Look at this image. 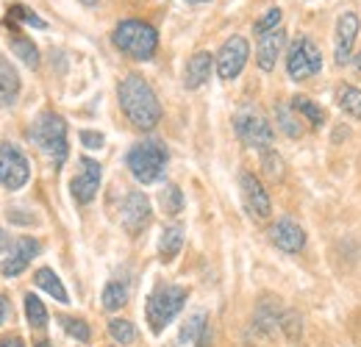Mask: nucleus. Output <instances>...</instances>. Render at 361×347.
Instances as JSON below:
<instances>
[{"instance_id":"f257e3e1","label":"nucleus","mask_w":361,"mask_h":347,"mask_svg":"<svg viewBox=\"0 0 361 347\" xmlns=\"http://www.w3.org/2000/svg\"><path fill=\"white\" fill-rule=\"evenodd\" d=\"M117 95H120V106H123V111H126V117L131 120L134 128L150 130L159 126L161 103H159L153 87L142 75H126L117 87Z\"/></svg>"},{"instance_id":"f03ea898","label":"nucleus","mask_w":361,"mask_h":347,"mask_svg":"<svg viewBox=\"0 0 361 347\" xmlns=\"http://www.w3.org/2000/svg\"><path fill=\"white\" fill-rule=\"evenodd\" d=\"M170 162V150L161 139H142L126 156V164L139 183H156Z\"/></svg>"},{"instance_id":"7ed1b4c3","label":"nucleus","mask_w":361,"mask_h":347,"mask_svg":"<svg viewBox=\"0 0 361 347\" xmlns=\"http://www.w3.org/2000/svg\"><path fill=\"white\" fill-rule=\"evenodd\" d=\"M111 42L120 53L131 56L134 61H150L156 56V47H159V34L153 25H147L142 20H123L114 28Z\"/></svg>"},{"instance_id":"20e7f679","label":"nucleus","mask_w":361,"mask_h":347,"mask_svg":"<svg viewBox=\"0 0 361 347\" xmlns=\"http://www.w3.org/2000/svg\"><path fill=\"white\" fill-rule=\"evenodd\" d=\"M28 136L34 139V145L45 153L56 167L64 164V159H67V153H70V145H67V123H64V117H59V114H53V111H42V114L34 120V126H31V130H28Z\"/></svg>"},{"instance_id":"39448f33","label":"nucleus","mask_w":361,"mask_h":347,"mask_svg":"<svg viewBox=\"0 0 361 347\" xmlns=\"http://www.w3.org/2000/svg\"><path fill=\"white\" fill-rule=\"evenodd\" d=\"M189 298V292L183 286H176V284H159L150 298H147V305H145V317H147V325L153 328V334H161L183 308Z\"/></svg>"},{"instance_id":"423d86ee","label":"nucleus","mask_w":361,"mask_h":347,"mask_svg":"<svg viewBox=\"0 0 361 347\" xmlns=\"http://www.w3.org/2000/svg\"><path fill=\"white\" fill-rule=\"evenodd\" d=\"M233 130H236V136H239L247 147L262 150V153H270L272 150L275 130H272L270 120H267L262 111H256L253 106H245V109H239V111L233 114Z\"/></svg>"},{"instance_id":"0eeeda50","label":"nucleus","mask_w":361,"mask_h":347,"mask_svg":"<svg viewBox=\"0 0 361 347\" xmlns=\"http://www.w3.org/2000/svg\"><path fill=\"white\" fill-rule=\"evenodd\" d=\"M322 70V53L309 37H298L286 53V73L292 81H306Z\"/></svg>"},{"instance_id":"6e6552de","label":"nucleus","mask_w":361,"mask_h":347,"mask_svg":"<svg viewBox=\"0 0 361 347\" xmlns=\"http://www.w3.org/2000/svg\"><path fill=\"white\" fill-rule=\"evenodd\" d=\"M31 178V167H28V159L20 153V147L3 142L0 145V186L6 189H23Z\"/></svg>"},{"instance_id":"1a4fd4ad","label":"nucleus","mask_w":361,"mask_h":347,"mask_svg":"<svg viewBox=\"0 0 361 347\" xmlns=\"http://www.w3.org/2000/svg\"><path fill=\"white\" fill-rule=\"evenodd\" d=\"M247 59H250V44H247V39H245V37H231V39L223 42L217 59H214L217 75H220L223 81H233V78L245 70Z\"/></svg>"},{"instance_id":"9d476101","label":"nucleus","mask_w":361,"mask_h":347,"mask_svg":"<svg viewBox=\"0 0 361 347\" xmlns=\"http://www.w3.org/2000/svg\"><path fill=\"white\" fill-rule=\"evenodd\" d=\"M359 39V14L356 11H342L336 20V39H334V61L345 67L353 59V47Z\"/></svg>"},{"instance_id":"9b49d317","label":"nucleus","mask_w":361,"mask_h":347,"mask_svg":"<svg viewBox=\"0 0 361 347\" xmlns=\"http://www.w3.org/2000/svg\"><path fill=\"white\" fill-rule=\"evenodd\" d=\"M150 217H153V212H150V200H147V195L131 189V192L126 195V200H123V212H120L123 228H126L131 236H136V233H142V231L150 225Z\"/></svg>"},{"instance_id":"f8f14e48","label":"nucleus","mask_w":361,"mask_h":347,"mask_svg":"<svg viewBox=\"0 0 361 347\" xmlns=\"http://www.w3.org/2000/svg\"><path fill=\"white\" fill-rule=\"evenodd\" d=\"M100 178H103V167L90 159V156H81L78 159V175L73 178V183H70V189H73V197L78 200V203H92L94 200V195H97V189H100Z\"/></svg>"},{"instance_id":"ddd939ff","label":"nucleus","mask_w":361,"mask_h":347,"mask_svg":"<svg viewBox=\"0 0 361 347\" xmlns=\"http://www.w3.org/2000/svg\"><path fill=\"white\" fill-rule=\"evenodd\" d=\"M239 189H242V200H245V209L250 212V217L256 219H267L272 214V203L267 189L262 186V181L253 173H242L239 175Z\"/></svg>"},{"instance_id":"4468645a","label":"nucleus","mask_w":361,"mask_h":347,"mask_svg":"<svg viewBox=\"0 0 361 347\" xmlns=\"http://www.w3.org/2000/svg\"><path fill=\"white\" fill-rule=\"evenodd\" d=\"M270 242L283 253H300L306 248V231L289 217H281L270 228Z\"/></svg>"},{"instance_id":"2eb2a0df","label":"nucleus","mask_w":361,"mask_h":347,"mask_svg":"<svg viewBox=\"0 0 361 347\" xmlns=\"http://www.w3.org/2000/svg\"><path fill=\"white\" fill-rule=\"evenodd\" d=\"M37 253H39V242H37L34 236H20V239L8 248V256L0 264V272H3L6 278H17V275L31 264V259H34Z\"/></svg>"},{"instance_id":"dca6fc26","label":"nucleus","mask_w":361,"mask_h":347,"mask_svg":"<svg viewBox=\"0 0 361 347\" xmlns=\"http://www.w3.org/2000/svg\"><path fill=\"white\" fill-rule=\"evenodd\" d=\"M283 44H286V34H283V28H275V31H270V34L259 37L256 61H259V67H262L264 73H272V70H275V61L281 59Z\"/></svg>"},{"instance_id":"f3484780","label":"nucleus","mask_w":361,"mask_h":347,"mask_svg":"<svg viewBox=\"0 0 361 347\" xmlns=\"http://www.w3.org/2000/svg\"><path fill=\"white\" fill-rule=\"evenodd\" d=\"M212 67H214V56L200 50L195 53L189 61H186V70H183V87L186 89H200L209 78H212Z\"/></svg>"},{"instance_id":"a211bd4d","label":"nucleus","mask_w":361,"mask_h":347,"mask_svg":"<svg viewBox=\"0 0 361 347\" xmlns=\"http://www.w3.org/2000/svg\"><path fill=\"white\" fill-rule=\"evenodd\" d=\"M20 95V75L8 59L0 56V106H11Z\"/></svg>"},{"instance_id":"6ab92c4d","label":"nucleus","mask_w":361,"mask_h":347,"mask_svg":"<svg viewBox=\"0 0 361 347\" xmlns=\"http://www.w3.org/2000/svg\"><path fill=\"white\" fill-rule=\"evenodd\" d=\"M180 248H183V228L178 222H173L159 236V256H161V261H173L180 253Z\"/></svg>"},{"instance_id":"aec40b11","label":"nucleus","mask_w":361,"mask_h":347,"mask_svg":"<svg viewBox=\"0 0 361 347\" xmlns=\"http://www.w3.org/2000/svg\"><path fill=\"white\" fill-rule=\"evenodd\" d=\"M34 281H37V286L39 289H45L50 298H56L59 303H70V295H67V289H64V284L59 281V275L50 269V267H39L37 269V275H34Z\"/></svg>"},{"instance_id":"412c9836","label":"nucleus","mask_w":361,"mask_h":347,"mask_svg":"<svg viewBox=\"0 0 361 347\" xmlns=\"http://www.w3.org/2000/svg\"><path fill=\"white\" fill-rule=\"evenodd\" d=\"M206 328H209V317H206V311H195V314L180 325L178 342L180 345H197V339L203 336Z\"/></svg>"},{"instance_id":"4be33fe9","label":"nucleus","mask_w":361,"mask_h":347,"mask_svg":"<svg viewBox=\"0 0 361 347\" xmlns=\"http://www.w3.org/2000/svg\"><path fill=\"white\" fill-rule=\"evenodd\" d=\"M292 109L298 111V114H303L314 128H322L325 126V120H328V114H325V109L314 103L312 97H303V95H298V97H292Z\"/></svg>"},{"instance_id":"5701e85b","label":"nucleus","mask_w":361,"mask_h":347,"mask_svg":"<svg viewBox=\"0 0 361 347\" xmlns=\"http://www.w3.org/2000/svg\"><path fill=\"white\" fill-rule=\"evenodd\" d=\"M100 303L106 311H117L128 303V284L126 281H109L103 295H100Z\"/></svg>"},{"instance_id":"b1692460","label":"nucleus","mask_w":361,"mask_h":347,"mask_svg":"<svg viewBox=\"0 0 361 347\" xmlns=\"http://www.w3.org/2000/svg\"><path fill=\"white\" fill-rule=\"evenodd\" d=\"M336 103H339V109L348 114V117H353V120H361V89L359 87H339L336 89Z\"/></svg>"},{"instance_id":"393cba45","label":"nucleus","mask_w":361,"mask_h":347,"mask_svg":"<svg viewBox=\"0 0 361 347\" xmlns=\"http://www.w3.org/2000/svg\"><path fill=\"white\" fill-rule=\"evenodd\" d=\"M275 117H278V126H281V130H283L286 136L298 139V136L303 133V126L298 123L292 103H275Z\"/></svg>"},{"instance_id":"a878e982","label":"nucleus","mask_w":361,"mask_h":347,"mask_svg":"<svg viewBox=\"0 0 361 347\" xmlns=\"http://www.w3.org/2000/svg\"><path fill=\"white\" fill-rule=\"evenodd\" d=\"M11 50H14V53H17V59H23L31 70H34V67H39V50H37V44L31 42L28 37L14 34V39H11Z\"/></svg>"},{"instance_id":"bb28decb","label":"nucleus","mask_w":361,"mask_h":347,"mask_svg":"<svg viewBox=\"0 0 361 347\" xmlns=\"http://www.w3.org/2000/svg\"><path fill=\"white\" fill-rule=\"evenodd\" d=\"M17 23H25V25H34V28H47L45 20L37 17L31 8H25L23 3H11V8H8V25L14 28Z\"/></svg>"},{"instance_id":"cd10ccee","label":"nucleus","mask_w":361,"mask_h":347,"mask_svg":"<svg viewBox=\"0 0 361 347\" xmlns=\"http://www.w3.org/2000/svg\"><path fill=\"white\" fill-rule=\"evenodd\" d=\"M25 317L31 322V328H45L47 325V308L37 295H25Z\"/></svg>"},{"instance_id":"c85d7f7f","label":"nucleus","mask_w":361,"mask_h":347,"mask_svg":"<svg viewBox=\"0 0 361 347\" xmlns=\"http://www.w3.org/2000/svg\"><path fill=\"white\" fill-rule=\"evenodd\" d=\"M109 334H111V339H114L117 345H131L136 339L134 322H128V319H111V322H109Z\"/></svg>"},{"instance_id":"c756f323","label":"nucleus","mask_w":361,"mask_h":347,"mask_svg":"<svg viewBox=\"0 0 361 347\" xmlns=\"http://www.w3.org/2000/svg\"><path fill=\"white\" fill-rule=\"evenodd\" d=\"M281 20H283V11H281L278 6L267 8V11L256 20V25H253L256 37H264V34H270V31H275V28H281Z\"/></svg>"},{"instance_id":"7c9ffc66","label":"nucleus","mask_w":361,"mask_h":347,"mask_svg":"<svg viewBox=\"0 0 361 347\" xmlns=\"http://www.w3.org/2000/svg\"><path fill=\"white\" fill-rule=\"evenodd\" d=\"M161 209H164V214H180V209H183V195H180V189L176 183H167V186L161 189Z\"/></svg>"},{"instance_id":"2f4dec72","label":"nucleus","mask_w":361,"mask_h":347,"mask_svg":"<svg viewBox=\"0 0 361 347\" xmlns=\"http://www.w3.org/2000/svg\"><path fill=\"white\" fill-rule=\"evenodd\" d=\"M61 325H64V331L75 339V342H81V345H87L92 339V331L90 325L84 322V319H73V317H61Z\"/></svg>"},{"instance_id":"473e14b6","label":"nucleus","mask_w":361,"mask_h":347,"mask_svg":"<svg viewBox=\"0 0 361 347\" xmlns=\"http://www.w3.org/2000/svg\"><path fill=\"white\" fill-rule=\"evenodd\" d=\"M300 331H303V325H300V317H298L295 311H283L281 334H286L289 339H298V336H300Z\"/></svg>"},{"instance_id":"72a5a7b5","label":"nucleus","mask_w":361,"mask_h":347,"mask_svg":"<svg viewBox=\"0 0 361 347\" xmlns=\"http://www.w3.org/2000/svg\"><path fill=\"white\" fill-rule=\"evenodd\" d=\"M78 139H81V145H84V147H90V150H100V147H103V142H106V139H103V133H97V130H81V133H78Z\"/></svg>"},{"instance_id":"f704fd0d","label":"nucleus","mask_w":361,"mask_h":347,"mask_svg":"<svg viewBox=\"0 0 361 347\" xmlns=\"http://www.w3.org/2000/svg\"><path fill=\"white\" fill-rule=\"evenodd\" d=\"M264 170H267V175H270V178H275V181L283 175V162H281V159H278L272 150H270V153H264Z\"/></svg>"},{"instance_id":"c9c22d12","label":"nucleus","mask_w":361,"mask_h":347,"mask_svg":"<svg viewBox=\"0 0 361 347\" xmlns=\"http://www.w3.org/2000/svg\"><path fill=\"white\" fill-rule=\"evenodd\" d=\"M8 311H11V305H8V295H0V325L8 319Z\"/></svg>"},{"instance_id":"e433bc0d","label":"nucleus","mask_w":361,"mask_h":347,"mask_svg":"<svg viewBox=\"0 0 361 347\" xmlns=\"http://www.w3.org/2000/svg\"><path fill=\"white\" fill-rule=\"evenodd\" d=\"M0 347H25V345H23V339H20V336H6V339L0 342Z\"/></svg>"},{"instance_id":"4c0bfd02","label":"nucleus","mask_w":361,"mask_h":347,"mask_svg":"<svg viewBox=\"0 0 361 347\" xmlns=\"http://www.w3.org/2000/svg\"><path fill=\"white\" fill-rule=\"evenodd\" d=\"M6 248H11V242H8V236H6V231L0 228V250H6Z\"/></svg>"},{"instance_id":"58836bf2","label":"nucleus","mask_w":361,"mask_h":347,"mask_svg":"<svg viewBox=\"0 0 361 347\" xmlns=\"http://www.w3.org/2000/svg\"><path fill=\"white\" fill-rule=\"evenodd\" d=\"M356 70H359V73H361V53H359V56H356Z\"/></svg>"},{"instance_id":"ea45409f","label":"nucleus","mask_w":361,"mask_h":347,"mask_svg":"<svg viewBox=\"0 0 361 347\" xmlns=\"http://www.w3.org/2000/svg\"><path fill=\"white\" fill-rule=\"evenodd\" d=\"M81 3H84V6H94V3H97V0H81Z\"/></svg>"},{"instance_id":"a19ab883","label":"nucleus","mask_w":361,"mask_h":347,"mask_svg":"<svg viewBox=\"0 0 361 347\" xmlns=\"http://www.w3.org/2000/svg\"><path fill=\"white\" fill-rule=\"evenodd\" d=\"M186 3H195L197 6V3H209V0H186Z\"/></svg>"},{"instance_id":"79ce46f5","label":"nucleus","mask_w":361,"mask_h":347,"mask_svg":"<svg viewBox=\"0 0 361 347\" xmlns=\"http://www.w3.org/2000/svg\"><path fill=\"white\" fill-rule=\"evenodd\" d=\"M37 347H50V342H39Z\"/></svg>"}]
</instances>
